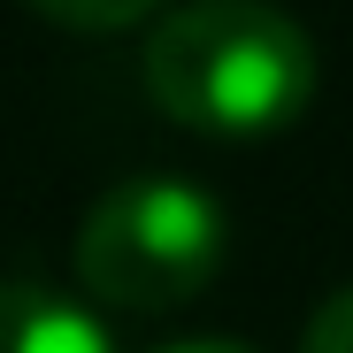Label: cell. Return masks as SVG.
<instances>
[{"label":"cell","mask_w":353,"mask_h":353,"mask_svg":"<svg viewBox=\"0 0 353 353\" xmlns=\"http://www.w3.org/2000/svg\"><path fill=\"white\" fill-rule=\"evenodd\" d=\"M0 353H115V338L46 284H0Z\"/></svg>","instance_id":"3"},{"label":"cell","mask_w":353,"mask_h":353,"mask_svg":"<svg viewBox=\"0 0 353 353\" xmlns=\"http://www.w3.org/2000/svg\"><path fill=\"white\" fill-rule=\"evenodd\" d=\"M300 353H353V284H345V292H330V300L307 315Z\"/></svg>","instance_id":"5"},{"label":"cell","mask_w":353,"mask_h":353,"mask_svg":"<svg viewBox=\"0 0 353 353\" xmlns=\"http://www.w3.org/2000/svg\"><path fill=\"white\" fill-rule=\"evenodd\" d=\"M161 353H254V345H239V338H176Z\"/></svg>","instance_id":"6"},{"label":"cell","mask_w":353,"mask_h":353,"mask_svg":"<svg viewBox=\"0 0 353 353\" xmlns=\"http://www.w3.org/2000/svg\"><path fill=\"white\" fill-rule=\"evenodd\" d=\"M146 100L192 139L254 146L315 108V39L276 0H185L161 8L139 54Z\"/></svg>","instance_id":"1"},{"label":"cell","mask_w":353,"mask_h":353,"mask_svg":"<svg viewBox=\"0 0 353 353\" xmlns=\"http://www.w3.org/2000/svg\"><path fill=\"white\" fill-rule=\"evenodd\" d=\"M23 8H39L46 23H62V31H131L146 16H161L169 0H23Z\"/></svg>","instance_id":"4"},{"label":"cell","mask_w":353,"mask_h":353,"mask_svg":"<svg viewBox=\"0 0 353 353\" xmlns=\"http://www.w3.org/2000/svg\"><path fill=\"white\" fill-rule=\"evenodd\" d=\"M223 208L192 176H123L77 223V284L115 315H169L223 269Z\"/></svg>","instance_id":"2"}]
</instances>
